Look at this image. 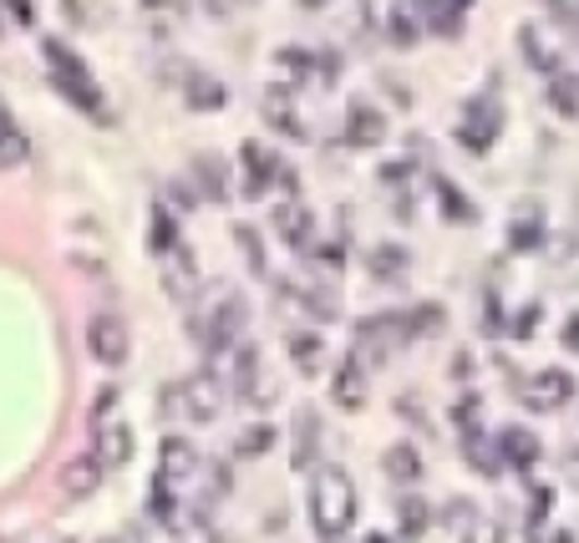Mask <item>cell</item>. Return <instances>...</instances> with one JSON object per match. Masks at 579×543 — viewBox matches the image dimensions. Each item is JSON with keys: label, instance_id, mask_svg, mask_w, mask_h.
Here are the masks:
<instances>
[{"label": "cell", "instance_id": "obj_1", "mask_svg": "<svg viewBox=\"0 0 579 543\" xmlns=\"http://www.w3.org/2000/svg\"><path fill=\"white\" fill-rule=\"evenodd\" d=\"M41 57H46V67H51V87H57L61 97L76 107V112H87L92 122H112V107H107L102 87H97V76L87 72V61L76 57L72 46L57 41V36H46Z\"/></svg>", "mask_w": 579, "mask_h": 543}, {"label": "cell", "instance_id": "obj_2", "mask_svg": "<svg viewBox=\"0 0 579 543\" xmlns=\"http://www.w3.org/2000/svg\"><path fill=\"white\" fill-rule=\"evenodd\" d=\"M311 518L321 539H346L357 523V483L346 468H321L311 478Z\"/></svg>", "mask_w": 579, "mask_h": 543}, {"label": "cell", "instance_id": "obj_3", "mask_svg": "<svg viewBox=\"0 0 579 543\" xmlns=\"http://www.w3.org/2000/svg\"><path fill=\"white\" fill-rule=\"evenodd\" d=\"M407 340H417L412 310H386V315L361 321V330H357V355H361V361H386V355H397Z\"/></svg>", "mask_w": 579, "mask_h": 543}, {"label": "cell", "instance_id": "obj_4", "mask_svg": "<svg viewBox=\"0 0 579 543\" xmlns=\"http://www.w3.org/2000/svg\"><path fill=\"white\" fill-rule=\"evenodd\" d=\"M87 351L102 361V366H122L128 351H133V330L122 321L118 310H97L87 321Z\"/></svg>", "mask_w": 579, "mask_h": 543}, {"label": "cell", "instance_id": "obj_5", "mask_svg": "<svg viewBox=\"0 0 579 543\" xmlns=\"http://www.w3.org/2000/svg\"><path fill=\"white\" fill-rule=\"evenodd\" d=\"M244 330V294H224L219 305L208 310V321L198 325V346L204 355H224Z\"/></svg>", "mask_w": 579, "mask_h": 543}, {"label": "cell", "instance_id": "obj_6", "mask_svg": "<svg viewBox=\"0 0 579 543\" xmlns=\"http://www.w3.org/2000/svg\"><path fill=\"white\" fill-rule=\"evenodd\" d=\"M453 133H458V143L468 147V153H483V147H493V137L504 133V112H498V102L478 97V102L462 107V118Z\"/></svg>", "mask_w": 579, "mask_h": 543}, {"label": "cell", "instance_id": "obj_7", "mask_svg": "<svg viewBox=\"0 0 579 543\" xmlns=\"http://www.w3.org/2000/svg\"><path fill=\"white\" fill-rule=\"evenodd\" d=\"M92 457H97L102 472L128 468V457H133V426L128 422H92Z\"/></svg>", "mask_w": 579, "mask_h": 543}, {"label": "cell", "instance_id": "obj_8", "mask_svg": "<svg viewBox=\"0 0 579 543\" xmlns=\"http://www.w3.org/2000/svg\"><path fill=\"white\" fill-rule=\"evenodd\" d=\"M269 178H280V158H275L265 143L239 147V183H244V198H265Z\"/></svg>", "mask_w": 579, "mask_h": 543}, {"label": "cell", "instance_id": "obj_9", "mask_svg": "<svg viewBox=\"0 0 579 543\" xmlns=\"http://www.w3.org/2000/svg\"><path fill=\"white\" fill-rule=\"evenodd\" d=\"M330 397H336L341 411H357L361 401H366V361H361V355H346L341 366H336V376H330Z\"/></svg>", "mask_w": 579, "mask_h": 543}, {"label": "cell", "instance_id": "obj_10", "mask_svg": "<svg viewBox=\"0 0 579 543\" xmlns=\"http://www.w3.org/2000/svg\"><path fill=\"white\" fill-rule=\"evenodd\" d=\"M224 407V386L219 376H208V371H198L189 386H183V411H189L193 422H214Z\"/></svg>", "mask_w": 579, "mask_h": 543}, {"label": "cell", "instance_id": "obj_11", "mask_svg": "<svg viewBox=\"0 0 579 543\" xmlns=\"http://www.w3.org/2000/svg\"><path fill=\"white\" fill-rule=\"evenodd\" d=\"M346 143H351V147L386 143V118L376 112L372 102H351V112H346Z\"/></svg>", "mask_w": 579, "mask_h": 543}, {"label": "cell", "instance_id": "obj_12", "mask_svg": "<svg viewBox=\"0 0 579 543\" xmlns=\"http://www.w3.org/2000/svg\"><path fill=\"white\" fill-rule=\"evenodd\" d=\"M519 51L529 57V67H539V76H544V82L565 76V61H559V51H554L550 41H544V31L523 26V31H519Z\"/></svg>", "mask_w": 579, "mask_h": 543}, {"label": "cell", "instance_id": "obj_13", "mask_svg": "<svg viewBox=\"0 0 579 543\" xmlns=\"http://www.w3.org/2000/svg\"><path fill=\"white\" fill-rule=\"evenodd\" d=\"M569 397H575V382H569L565 371H539L534 386H529V401H534L539 411H559Z\"/></svg>", "mask_w": 579, "mask_h": 543}, {"label": "cell", "instance_id": "obj_14", "mask_svg": "<svg viewBox=\"0 0 579 543\" xmlns=\"http://www.w3.org/2000/svg\"><path fill=\"white\" fill-rule=\"evenodd\" d=\"M198 468V457H193V447L183 437H164V452H158V478H168V483L179 487L189 483V472Z\"/></svg>", "mask_w": 579, "mask_h": 543}, {"label": "cell", "instance_id": "obj_15", "mask_svg": "<svg viewBox=\"0 0 579 543\" xmlns=\"http://www.w3.org/2000/svg\"><path fill=\"white\" fill-rule=\"evenodd\" d=\"M164 290L173 294V300H193V294H198V275H193L189 250L168 254V265H164Z\"/></svg>", "mask_w": 579, "mask_h": 543}, {"label": "cell", "instance_id": "obj_16", "mask_svg": "<svg viewBox=\"0 0 579 543\" xmlns=\"http://www.w3.org/2000/svg\"><path fill=\"white\" fill-rule=\"evenodd\" d=\"M265 122H269V128H275V133L305 137V122H300L295 102H290V97H285L280 87H275V92H265Z\"/></svg>", "mask_w": 579, "mask_h": 543}, {"label": "cell", "instance_id": "obj_17", "mask_svg": "<svg viewBox=\"0 0 579 543\" xmlns=\"http://www.w3.org/2000/svg\"><path fill=\"white\" fill-rule=\"evenodd\" d=\"M382 472L391 483H412V478H422V452H417L412 442H397V447H386Z\"/></svg>", "mask_w": 579, "mask_h": 543}, {"label": "cell", "instance_id": "obj_18", "mask_svg": "<svg viewBox=\"0 0 579 543\" xmlns=\"http://www.w3.org/2000/svg\"><path fill=\"white\" fill-rule=\"evenodd\" d=\"M193 183H198V193H204V198H214V204H219V198H229V168H224L214 153H208V158H193Z\"/></svg>", "mask_w": 579, "mask_h": 543}, {"label": "cell", "instance_id": "obj_19", "mask_svg": "<svg viewBox=\"0 0 579 543\" xmlns=\"http://www.w3.org/2000/svg\"><path fill=\"white\" fill-rule=\"evenodd\" d=\"M275 229H280V239L285 244H295V250H305V244H311V214H305V208L300 204H285L280 214H275Z\"/></svg>", "mask_w": 579, "mask_h": 543}, {"label": "cell", "instance_id": "obj_20", "mask_svg": "<svg viewBox=\"0 0 579 543\" xmlns=\"http://www.w3.org/2000/svg\"><path fill=\"white\" fill-rule=\"evenodd\" d=\"M224 97H229L224 82H214L208 72H189V107L193 112H219Z\"/></svg>", "mask_w": 579, "mask_h": 543}, {"label": "cell", "instance_id": "obj_21", "mask_svg": "<svg viewBox=\"0 0 579 543\" xmlns=\"http://www.w3.org/2000/svg\"><path fill=\"white\" fill-rule=\"evenodd\" d=\"M498 447H504V462H514V468H534L539 462V442L523 426H508L504 437H498Z\"/></svg>", "mask_w": 579, "mask_h": 543}, {"label": "cell", "instance_id": "obj_22", "mask_svg": "<svg viewBox=\"0 0 579 543\" xmlns=\"http://www.w3.org/2000/svg\"><path fill=\"white\" fill-rule=\"evenodd\" d=\"M285 351H295V366L305 371V376H315V371H321V355H326L311 330H285Z\"/></svg>", "mask_w": 579, "mask_h": 543}, {"label": "cell", "instance_id": "obj_23", "mask_svg": "<svg viewBox=\"0 0 579 543\" xmlns=\"http://www.w3.org/2000/svg\"><path fill=\"white\" fill-rule=\"evenodd\" d=\"M21 158H26V137L15 133L11 107H5V97H0V168H15Z\"/></svg>", "mask_w": 579, "mask_h": 543}, {"label": "cell", "instance_id": "obj_24", "mask_svg": "<svg viewBox=\"0 0 579 543\" xmlns=\"http://www.w3.org/2000/svg\"><path fill=\"white\" fill-rule=\"evenodd\" d=\"M153 254H179L183 244H179V219H173V214H168L164 204L153 208Z\"/></svg>", "mask_w": 579, "mask_h": 543}, {"label": "cell", "instance_id": "obj_25", "mask_svg": "<svg viewBox=\"0 0 579 543\" xmlns=\"http://www.w3.org/2000/svg\"><path fill=\"white\" fill-rule=\"evenodd\" d=\"M254 382H260V351H254V346H239L234 351V397L250 401Z\"/></svg>", "mask_w": 579, "mask_h": 543}, {"label": "cell", "instance_id": "obj_26", "mask_svg": "<svg viewBox=\"0 0 579 543\" xmlns=\"http://www.w3.org/2000/svg\"><path fill=\"white\" fill-rule=\"evenodd\" d=\"M102 483V468H97V457H87V462H72L67 468V498H82V493H92V487Z\"/></svg>", "mask_w": 579, "mask_h": 543}, {"label": "cell", "instance_id": "obj_27", "mask_svg": "<svg viewBox=\"0 0 579 543\" xmlns=\"http://www.w3.org/2000/svg\"><path fill=\"white\" fill-rule=\"evenodd\" d=\"M550 107L559 112V118H579V82L569 72L550 82Z\"/></svg>", "mask_w": 579, "mask_h": 543}, {"label": "cell", "instance_id": "obj_28", "mask_svg": "<svg viewBox=\"0 0 579 543\" xmlns=\"http://www.w3.org/2000/svg\"><path fill=\"white\" fill-rule=\"evenodd\" d=\"M462 452H468V462H473V468L483 472V478H498V468H504V457H498V452H488L478 432H468V437H462Z\"/></svg>", "mask_w": 579, "mask_h": 543}, {"label": "cell", "instance_id": "obj_29", "mask_svg": "<svg viewBox=\"0 0 579 543\" xmlns=\"http://www.w3.org/2000/svg\"><path fill=\"white\" fill-rule=\"evenodd\" d=\"M300 426V442H295V468H311V457H315V417L311 411H300L295 417Z\"/></svg>", "mask_w": 579, "mask_h": 543}, {"label": "cell", "instance_id": "obj_30", "mask_svg": "<svg viewBox=\"0 0 579 543\" xmlns=\"http://www.w3.org/2000/svg\"><path fill=\"white\" fill-rule=\"evenodd\" d=\"M401 533H407V539H422V533H427V503L422 498L401 503Z\"/></svg>", "mask_w": 579, "mask_h": 543}, {"label": "cell", "instance_id": "obj_31", "mask_svg": "<svg viewBox=\"0 0 579 543\" xmlns=\"http://www.w3.org/2000/svg\"><path fill=\"white\" fill-rule=\"evenodd\" d=\"M269 442H275V432H269V426H250V432L239 437V452H244V457H260V452H269Z\"/></svg>", "mask_w": 579, "mask_h": 543}, {"label": "cell", "instance_id": "obj_32", "mask_svg": "<svg viewBox=\"0 0 579 543\" xmlns=\"http://www.w3.org/2000/svg\"><path fill=\"white\" fill-rule=\"evenodd\" d=\"M401 265H407V254H401V250H376V254H372V269H376L382 279H397Z\"/></svg>", "mask_w": 579, "mask_h": 543}, {"label": "cell", "instance_id": "obj_33", "mask_svg": "<svg viewBox=\"0 0 579 543\" xmlns=\"http://www.w3.org/2000/svg\"><path fill=\"white\" fill-rule=\"evenodd\" d=\"M234 234H239V250L250 254V265H254V275H265V250H260V239H254V229H244V224H239Z\"/></svg>", "mask_w": 579, "mask_h": 543}, {"label": "cell", "instance_id": "obj_34", "mask_svg": "<svg viewBox=\"0 0 579 543\" xmlns=\"http://www.w3.org/2000/svg\"><path fill=\"white\" fill-rule=\"evenodd\" d=\"M417 36H422V31H417V15H407V11H397L391 15V41H417Z\"/></svg>", "mask_w": 579, "mask_h": 543}, {"label": "cell", "instance_id": "obj_35", "mask_svg": "<svg viewBox=\"0 0 579 543\" xmlns=\"http://www.w3.org/2000/svg\"><path fill=\"white\" fill-rule=\"evenodd\" d=\"M443 208H447V214H458V219H473V208L462 204V193L453 189V183H443Z\"/></svg>", "mask_w": 579, "mask_h": 543}, {"label": "cell", "instance_id": "obj_36", "mask_svg": "<svg viewBox=\"0 0 579 543\" xmlns=\"http://www.w3.org/2000/svg\"><path fill=\"white\" fill-rule=\"evenodd\" d=\"M565 340H569V346H579V315H575V321L565 325Z\"/></svg>", "mask_w": 579, "mask_h": 543}, {"label": "cell", "instance_id": "obj_37", "mask_svg": "<svg viewBox=\"0 0 579 543\" xmlns=\"http://www.w3.org/2000/svg\"><path fill=\"white\" fill-rule=\"evenodd\" d=\"M0 31H5V0H0Z\"/></svg>", "mask_w": 579, "mask_h": 543}, {"label": "cell", "instance_id": "obj_38", "mask_svg": "<svg viewBox=\"0 0 579 543\" xmlns=\"http://www.w3.org/2000/svg\"><path fill=\"white\" fill-rule=\"evenodd\" d=\"M305 5H321V0H305Z\"/></svg>", "mask_w": 579, "mask_h": 543}, {"label": "cell", "instance_id": "obj_39", "mask_svg": "<svg viewBox=\"0 0 579 543\" xmlns=\"http://www.w3.org/2000/svg\"><path fill=\"white\" fill-rule=\"evenodd\" d=\"M148 5H164V0H148Z\"/></svg>", "mask_w": 579, "mask_h": 543}, {"label": "cell", "instance_id": "obj_40", "mask_svg": "<svg viewBox=\"0 0 579 543\" xmlns=\"http://www.w3.org/2000/svg\"><path fill=\"white\" fill-rule=\"evenodd\" d=\"M107 543H118V539H107Z\"/></svg>", "mask_w": 579, "mask_h": 543}]
</instances>
